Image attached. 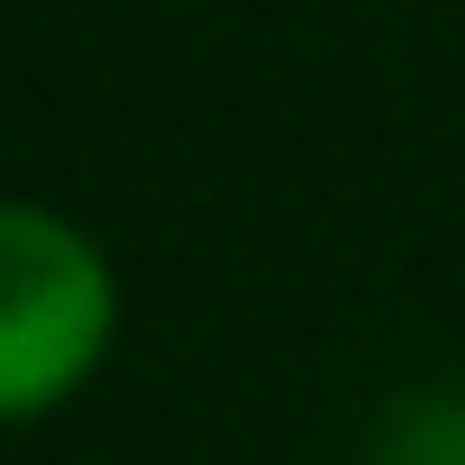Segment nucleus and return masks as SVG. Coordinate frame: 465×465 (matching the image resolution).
<instances>
[{"instance_id": "nucleus-1", "label": "nucleus", "mask_w": 465, "mask_h": 465, "mask_svg": "<svg viewBox=\"0 0 465 465\" xmlns=\"http://www.w3.org/2000/svg\"><path fill=\"white\" fill-rule=\"evenodd\" d=\"M119 338V274L74 219L0 201V429L64 411Z\"/></svg>"}]
</instances>
